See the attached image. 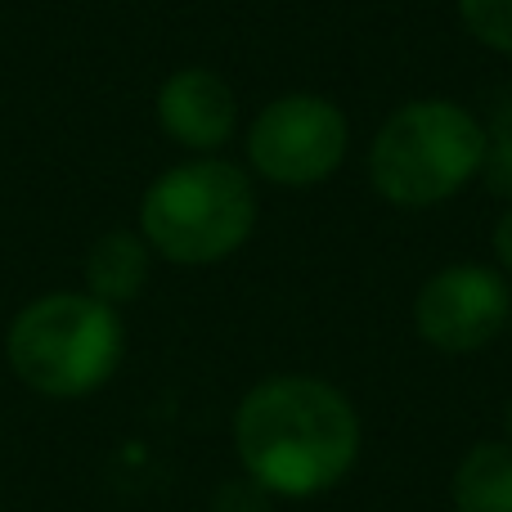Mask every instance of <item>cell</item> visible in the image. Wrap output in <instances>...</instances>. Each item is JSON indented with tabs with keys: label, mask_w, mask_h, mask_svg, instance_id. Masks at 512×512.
Returning a JSON list of instances; mask_svg holds the SVG:
<instances>
[{
	"label": "cell",
	"mask_w": 512,
	"mask_h": 512,
	"mask_svg": "<svg viewBox=\"0 0 512 512\" xmlns=\"http://www.w3.org/2000/svg\"><path fill=\"white\" fill-rule=\"evenodd\" d=\"M234 450L265 495L310 499L355 468L360 414L324 378H265L234 409Z\"/></svg>",
	"instance_id": "1"
},
{
	"label": "cell",
	"mask_w": 512,
	"mask_h": 512,
	"mask_svg": "<svg viewBox=\"0 0 512 512\" xmlns=\"http://www.w3.org/2000/svg\"><path fill=\"white\" fill-rule=\"evenodd\" d=\"M126 328L117 306L81 292H41L5 328V360L45 400H86L117 373Z\"/></svg>",
	"instance_id": "2"
},
{
	"label": "cell",
	"mask_w": 512,
	"mask_h": 512,
	"mask_svg": "<svg viewBox=\"0 0 512 512\" xmlns=\"http://www.w3.org/2000/svg\"><path fill=\"white\" fill-rule=\"evenodd\" d=\"M256 230V185L243 167L203 153L167 167L140 198V234L171 265L230 261Z\"/></svg>",
	"instance_id": "3"
},
{
	"label": "cell",
	"mask_w": 512,
	"mask_h": 512,
	"mask_svg": "<svg viewBox=\"0 0 512 512\" xmlns=\"http://www.w3.org/2000/svg\"><path fill=\"white\" fill-rule=\"evenodd\" d=\"M490 135L454 99H414L373 135L369 180L396 207H436L481 176Z\"/></svg>",
	"instance_id": "4"
},
{
	"label": "cell",
	"mask_w": 512,
	"mask_h": 512,
	"mask_svg": "<svg viewBox=\"0 0 512 512\" xmlns=\"http://www.w3.org/2000/svg\"><path fill=\"white\" fill-rule=\"evenodd\" d=\"M351 126L324 95H283L265 104L248 126V162L279 189L324 185L346 158Z\"/></svg>",
	"instance_id": "5"
},
{
	"label": "cell",
	"mask_w": 512,
	"mask_h": 512,
	"mask_svg": "<svg viewBox=\"0 0 512 512\" xmlns=\"http://www.w3.org/2000/svg\"><path fill=\"white\" fill-rule=\"evenodd\" d=\"M512 319L508 279L490 265H445L418 288L414 328L427 346L445 355H468L490 346Z\"/></svg>",
	"instance_id": "6"
},
{
	"label": "cell",
	"mask_w": 512,
	"mask_h": 512,
	"mask_svg": "<svg viewBox=\"0 0 512 512\" xmlns=\"http://www.w3.org/2000/svg\"><path fill=\"white\" fill-rule=\"evenodd\" d=\"M158 126L171 144L189 149L194 158L216 153L230 144L234 126H239V99H234L230 81L212 68H176L158 86Z\"/></svg>",
	"instance_id": "7"
},
{
	"label": "cell",
	"mask_w": 512,
	"mask_h": 512,
	"mask_svg": "<svg viewBox=\"0 0 512 512\" xmlns=\"http://www.w3.org/2000/svg\"><path fill=\"white\" fill-rule=\"evenodd\" d=\"M149 270H153V248L144 243L140 230H108L90 243L81 279H86L90 297L122 310L126 301H135L144 292Z\"/></svg>",
	"instance_id": "8"
},
{
	"label": "cell",
	"mask_w": 512,
	"mask_h": 512,
	"mask_svg": "<svg viewBox=\"0 0 512 512\" xmlns=\"http://www.w3.org/2000/svg\"><path fill=\"white\" fill-rule=\"evenodd\" d=\"M454 512H512V441H481L450 481Z\"/></svg>",
	"instance_id": "9"
},
{
	"label": "cell",
	"mask_w": 512,
	"mask_h": 512,
	"mask_svg": "<svg viewBox=\"0 0 512 512\" xmlns=\"http://www.w3.org/2000/svg\"><path fill=\"white\" fill-rule=\"evenodd\" d=\"M459 18L486 50L512 59V0H459Z\"/></svg>",
	"instance_id": "10"
},
{
	"label": "cell",
	"mask_w": 512,
	"mask_h": 512,
	"mask_svg": "<svg viewBox=\"0 0 512 512\" xmlns=\"http://www.w3.org/2000/svg\"><path fill=\"white\" fill-rule=\"evenodd\" d=\"M481 176H486V185L495 189L499 198H508V207H512V131H504L499 140H490L486 162H481Z\"/></svg>",
	"instance_id": "11"
},
{
	"label": "cell",
	"mask_w": 512,
	"mask_h": 512,
	"mask_svg": "<svg viewBox=\"0 0 512 512\" xmlns=\"http://www.w3.org/2000/svg\"><path fill=\"white\" fill-rule=\"evenodd\" d=\"M495 256H499V265L512 274V207L499 216V225H495Z\"/></svg>",
	"instance_id": "12"
},
{
	"label": "cell",
	"mask_w": 512,
	"mask_h": 512,
	"mask_svg": "<svg viewBox=\"0 0 512 512\" xmlns=\"http://www.w3.org/2000/svg\"><path fill=\"white\" fill-rule=\"evenodd\" d=\"M0 512H5V508H0Z\"/></svg>",
	"instance_id": "13"
}]
</instances>
